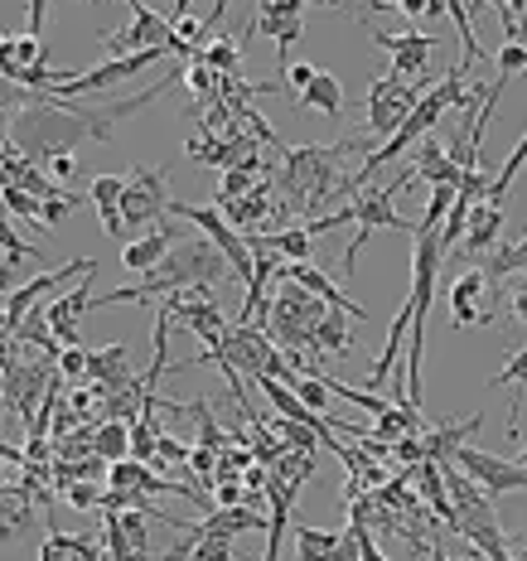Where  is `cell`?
<instances>
[{
  "mask_svg": "<svg viewBox=\"0 0 527 561\" xmlns=\"http://www.w3.org/2000/svg\"><path fill=\"white\" fill-rule=\"evenodd\" d=\"M358 140L344 136L334 146H280V170H276V190H280V208L276 224L290 228L286 218L296 214H314V208L334 204V198L348 194V174L344 160Z\"/></svg>",
  "mask_w": 527,
  "mask_h": 561,
  "instance_id": "1",
  "label": "cell"
},
{
  "mask_svg": "<svg viewBox=\"0 0 527 561\" xmlns=\"http://www.w3.org/2000/svg\"><path fill=\"white\" fill-rule=\"evenodd\" d=\"M228 272H232V262L222 256V248L214 238H180L165 262H160L156 272H146L140 286H122V290H107V296H92V310L122 306V300H131V306H156V300H165L184 286H198V280H214L218 286Z\"/></svg>",
  "mask_w": 527,
  "mask_h": 561,
  "instance_id": "2",
  "label": "cell"
},
{
  "mask_svg": "<svg viewBox=\"0 0 527 561\" xmlns=\"http://www.w3.org/2000/svg\"><path fill=\"white\" fill-rule=\"evenodd\" d=\"M465 73H470V68H450V73H445L440 83H431V88H426V98L416 102V112L406 116L402 131H397V136L388 140V146L368 150V156H363V165H358L354 174H348V194H358L363 184H368L382 165H392L397 156H406L412 146H421V140L431 136V126H436L450 107H465V102H470V83H465Z\"/></svg>",
  "mask_w": 527,
  "mask_h": 561,
  "instance_id": "3",
  "label": "cell"
},
{
  "mask_svg": "<svg viewBox=\"0 0 527 561\" xmlns=\"http://www.w3.org/2000/svg\"><path fill=\"white\" fill-rule=\"evenodd\" d=\"M450 262L440 242V228H416L412 242V354H406V407H421V358H426V314H431V296H436V276Z\"/></svg>",
  "mask_w": 527,
  "mask_h": 561,
  "instance_id": "4",
  "label": "cell"
},
{
  "mask_svg": "<svg viewBox=\"0 0 527 561\" xmlns=\"http://www.w3.org/2000/svg\"><path fill=\"white\" fill-rule=\"evenodd\" d=\"M330 310H334L330 300H320L314 290L300 286V280H290V286H280L272 296L262 320H266V330H272V339H280L286 354H314V324Z\"/></svg>",
  "mask_w": 527,
  "mask_h": 561,
  "instance_id": "5",
  "label": "cell"
},
{
  "mask_svg": "<svg viewBox=\"0 0 527 561\" xmlns=\"http://www.w3.org/2000/svg\"><path fill=\"white\" fill-rule=\"evenodd\" d=\"M412 180H416V174L406 170V174H397V180L378 184V190L354 194V238H348V248H344V276H354V272H358V252H363V242H368L378 228L412 232V238H416V228H421V224H406V218L397 214V204H392V198H402V190H406Z\"/></svg>",
  "mask_w": 527,
  "mask_h": 561,
  "instance_id": "6",
  "label": "cell"
},
{
  "mask_svg": "<svg viewBox=\"0 0 527 561\" xmlns=\"http://www.w3.org/2000/svg\"><path fill=\"white\" fill-rule=\"evenodd\" d=\"M426 88L431 83H406V78H392V73L373 78L368 83V126H363V136L388 146V140L406 126V116L416 112V102L426 98Z\"/></svg>",
  "mask_w": 527,
  "mask_h": 561,
  "instance_id": "7",
  "label": "cell"
},
{
  "mask_svg": "<svg viewBox=\"0 0 527 561\" xmlns=\"http://www.w3.org/2000/svg\"><path fill=\"white\" fill-rule=\"evenodd\" d=\"M126 5H131V25L102 34V49L112 58L140 54V49H170L174 54V20L160 15V10H150L146 0H126Z\"/></svg>",
  "mask_w": 527,
  "mask_h": 561,
  "instance_id": "8",
  "label": "cell"
},
{
  "mask_svg": "<svg viewBox=\"0 0 527 561\" xmlns=\"http://www.w3.org/2000/svg\"><path fill=\"white\" fill-rule=\"evenodd\" d=\"M170 214H180V218H190V224L204 228V238H214L222 256L232 262V272L242 276V286H252V272H256V252L248 248V238H242L238 228L222 218V208H208V204H174L170 198Z\"/></svg>",
  "mask_w": 527,
  "mask_h": 561,
  "instance_id": "9",
  "label": "cell"
},
{
  "mask_svg": "<svg viewBox=\"0 0 527 561\" xmlns=\"http://www.w3.org/2000/svg\"><path fill=\"white\" fill-rule=\"evenodd\" d=\"M306 10H310V0H256V15H252L248 34H242V49H248L256 34H266L280 54V68H286L290 44H296L300 30H306Z\"/></svg>",
  "mask_w": 527,
  "mask_h": 561,
  "instance_id": "10",
  "label": "cell"
},
{
  "mask_svg": "<svg viewBox=\"0 0 527 561\" xmlns=\"http://www.w3.org/2000/svg\"><path fill=\"white\" fill-rule=\"evenodd\" d=\"M73 276H98V262L92 256H73V262H64V266H54V272H44V276H34L25 280V286H15V290H5V339L20 330V324L30 320V310H34V300H44V296H54L64 280H73Z\"/></svg>",
  "mask_w": 527,
  "mask_h": 561,
  "instance_id": "11",
  "label": "cell"
},
{
  "mask_svg": "<svg viewBox=\"0 0 527 561\" xmlns=\"http://www.w3.org/2000/svg\"><path fill=\"white\" fill-rule=\"evenodd\" d=\"M165 214H170V174L160 165H140L131 180H126V198H122L126 228H150Z\"/></svg>",
  "mask_w": 527,
  "mask_h": 561,
  "instance_id": "12",
  "label": "cell"
},
{
  "mask_svg": "<svg viewBox=\"0 0 527 561\" xmlns=\"http://www.w3.org/2000/svg\"><path fill=\"white\" fill-rule=\"evenodd\" d=\"M368 39L378 44V49H388V58H392L388 73H392V78H426L431 58H436V49H440L436 34H421V30L382 34V30H373V25H368Z\"/></svg>",
  "mask_w": 527,
  "mask_h": 561,
  "instance_id": "13",
  "label": "cell"
},
{
  "mask_svg": "<svg viewBox=\"0 0 527 561\" xmlns=\"http://www.w3.org/2000/svg\"><path fill=\"white\" fill-rule=\"evenodd\" d=\"M455 465L470 479H479L489 494H513V489L527 494V465H518V460H499V455H489L479 446H460L455 450Z\"/></svg>",
  "mask_w": 527,
  "mask_h": 561,
  "instance_id": "14",
  "label": "cell"
},
{
  "mask_svg": "<svg viewBox=\"0 0 527 561\" xmlns=\"http://www.w3.org/2000/svg\"><path fill=\"white\" fill-rule=\"evenodd\" d=\"M489 286H494V280L484 276V266L455 276V286H450V314H455V324H460V330H465V324H494V310H484Z\"/></svg>",
  "mask_w": 527,
  "mask_h": 561,
  "instance_id": "15",
  "label": "cell"
},
{
  "mask_svg": "<svg viewBox=\"0 0 527 561\" xmlns=\"http://www.w3.org/2000/svg\"><path fill=\"white\" fill-rule=\"evenodd\" d=\"M88 310H92V276L78 280V286L68 290L64 300H54V306L44 310V320H49V330L58 334V344H64V348L78 344V324H83Z\"/></svg>",
  "mask_w": 527,
  "mask_h": 561,
  "instance_id": "16",
  "label": "cell"
},
{
  "mask_svg": "<svg viewBox=\"0 0 527 561\" xmlns=\"http://www.w3.org/2000/svg\"><path fill=\"white\" fill-rule=\"evenodd\" d=\"M180 238H184L180 228H150V232H140L136 242H122V266H126V272H140V276L156 272V266L165 262L170 248Z\"/></svg>",
  "mask_w": 527,
  "mask_h": 561,
  "instance_id": "17",
  "label": "cell"
},
{
  "mask_svg": "<svg viewBox=\"0 0 527 561\" xmlns=\"http://www.w3.org/2000/svg\"><path fill=\"white\" fill-rule=\"evenodd\" d=\"M88 198H92V208H98V218H102V228H107V238L126 242V218H122L126 180H122V174H98V180L88 184Z\"/></svg>",
  "mask_w": 527,
  "mask_h": 561,
  "instance_id": "18",
  "label": "cell"
},
{
  "mask_svg": "<svg viewBox=\"0 0 527 561\" xmlns=\"http://www.w3.org/2000/svg\"><path fill=\"white\" fill-rule=\"evenodd\" d=\"M286 280H300V286L314 290V296H320V300H330L334 310H344L348 320H358V330H363V324H368V310H363L358 300H348L344 290H339L334 280L320 272V266H310V262H290V266H286Z\"/></svg>",
  "mask_w": 527,
  "mask_h": 561,
  "instance_id": "19",
  "label": "cell"
},
{
  "mask_svg": "<svg viewBox=\"0 0 527 561\" xmlns=\"http://www.w3.org/2000/svg\"><path fill=\"white\" fill-rule=\"evenodd\" d=\"M412 174H416V180H426L431 190H436V184H460V180H465V170L455 165V156L440 146L436 136H426V140L416 146V156H412Z\"/></svg>",
  "mask_w": 527,
  "mask_h": 561,
  "instance_id": "20",
  "label": "cell"
},
{
  "mask_svg": "<svg viewBox=\"0 0 527 561\" xmlns=\"http://www.w3.org/2000/svg\"><path fill=\"white\" fill-rule=\"evenodd\" d=\"M479 426H484V412H474V416L455 421V426H450V421H440V426H431L426 436H421V440H426V460H436V465L455 460V450H460V446H470V436H474Z\"/></svg>",
  "mask_w": 527,
  "mask_h": 561,
  "instance_id": "21",
  "label": "cell"
},
{
  "mask_svg": "<svg viewBox=\"0 0 527 561\" xmlns=\"http://www.w3.org/2000/svg\"><path fill=\"white\" fill-rule=\"evenodd\" d=\"M499 232H503V204H489L479 198L474 214H470V228H465V256H484L499 248Z\"/></svg>",
  "mask_w": 527,
  "mask_h": 561,
  "instance_id": "22",
  "label": "cell"
},
{
  "mask_svg": "<svg viewBox=\"0 0 527 561\" xmlns=\"http://www.w3.org/2000/svg\"><path fill=\"white\" fill-rule=\"evenodd\" d=\"M107 552H102L98 542H92L88 533H64L49 523V537H44L39 547V561H102Z\"/></svg>",
  "mask_w": 527,
  "mask_h": 561,
  "instance_id": "23",
  "label": "cell"
},
{
  "mask_svg": "<svg viewBox=\"0 0 527 561\" xmlns=\"http://www.w3.org/2000/svg\"><path fill=\"white\" fill-rule=\"evenodd\" d=\"M232 557L238 552H232L228 533H198V537L184 533V542L165 552V561H232Z\"/></svg>",
  "mask_w": 527,
  "mask_h": 561,
  "instance_id": "24",
  "label": "cell"
},
{
  "mask_svg": "<svg viewBox=\"0 0 527 561\" xmlns=\"http://www.w3.org/2000/svg\"><path fill=\"white\" fill-rule=\"evenodd\" d=\"M296 107H310V112H320V116H339L344 112V88H339V78L334 73H314V83L296 98Z\"/></svg>",
  "mask_w": 527,
  "mask_h": 561,
  "instance_id": "25",
  "label": "cell"
},
{
  "mask_svg": "<svg viewBox=\"0 0 527 561\" xmlns=\"http://www.w3.org/2000/svg\"><path fill=\"white\" fill-rule=\"evenodd\" d=\"M92 450L112 465L126 460V455H131V421H102V426L92 431Z\"/></svg>",
  "mask_w": 527,
  "mask_h": 561,
  "instance_id": "26",
  "label": "cell"
},
{
  "mask_svg": "<svg viewBox=\"0 0 527 561\" xmlns=\"http://www.w3.org/2000/svg\"><path fill=\"white\" fill-rule=\"evenodd\" d=\"M344 533H324V528H296V557L300 561H334Z\"/></svg>",
  "mask_w": 527,
  "mask_h": 561,
  "instance_id": "27",
  "label": "cell"
},
{
  "mask_svg": "<svg viewBox=\"0 0 527 561\" xmlns=\"http://www.w3.org/2000/svg\"><path fill=\"white\" fill-rule=\"evenodd\" d=\"M484 276L489 280H503V276H527V238L508 242V248H494L484 262Z\"/></svg>",
  "mask_w": 527,
  "mask_h": 561,
  "instance_id": "28",
  "label": "cell"
},
{
  "mask_svg": "<svg viewBox=\"0 0 527 561\" xmlns=\"http://www.w3.org/2000/svg\"><path fill=\"white\" fill-rule=\"evenodd\" d=\"M314 354H348V314L330 310L314 324Z\"/></svg>",
  "mask_w": 527,
  "mask_h": 561,
  "instance_id": "29",
  "label": "cell"
},
{
  "mask_svg": "<svg viewBox=\"0 0 527 561\" xmlns=\"http://www.w3.org/2000/svg\"><path fill=\"white\" fill-rule=\"evenodd\" d=\"M5 218H20V224H30V228H44V198H34L25 194L20 184H5Z\"/></svg>",
  "mask_w": 527,
  "mask_h": 561,
  "instance_id": "30",
  "label": "cell"
},
{
  "mask_svg": "<svg viewBox=\"0 0 527 561\" xmlns=\"http://www.w3.org/2000/svg\"><path fill=\"white\" fill-rule=\"evenodd\" d=\"M49 49L39 44V34H5V64H20V68H39Z\"/></svg>",
  "mask_w": 527,
  "mask_h": 561,
  "instance_id": "31",
  "label": "cell"
},
{
  "mask_svg": "<svg viewBox=\"0 0 527 561\" xmlns=\"http://www.w3.org/2000/svg\"><path fill=\"white\" fill-rule=\"evenodd\" d=\"M218 78H222V73H214L204 58H194V64L184 68V92H190V98H198V102L208 107V102H218Z\"/></svg>",
  "mask_w": 527,
  "mask_h": 561,
  "instance_id": "32",
  "label": "cell"
},
{
  "mask_svg": "<svg viewBox=\"0 0 527 561\" xmlns=\"http://www.w3.org/2000/svg\"><path fill=\"white\" fill-rule=\"evenodd\" d=\"M242 39H208L204 44V64L214 68V73H238L242 68Z\"/></svg>",
  "mask_w": 527,
  "mask_h": 561,
  "instance_id": "33",
  "label": "cell"
},
{
  "mask_svg": "<svg viewBox=\"0 0 527 561\" xmlns=\"http://www.w3.org/2000/svg\"><path fill=\"white\" fill-rule=\"evenodd\" d=\"M64 494H68V504H73L78 513H88V508H98V513H102V499H107L98 484H92V479H78V484H68Z\"/></svg>",
  "mask_w": 527,
  "mask_h": 561,
  "instance_id": "34",
  "label": "cell"
},
{
  "mask_svg": "<svg viewBox=\"0 0 527 561\" xmlns=\"http://www.w3.org/2000/svg\"><path fill=\"white\" fill-rule=\"evenodd\" d=\"M513 73H527V44L523 39H508L499 49V78H513Z\"/></svg>",
  "mask_w": 527,
  "mask_h": 561,
  "instance_id": "35",
  "label": "cell"
},
{
  "mask_svg": "<svg viewBox=\"0 0 527 561\" xmlns=\"http://www.w3.org/2000/svg\"><path fill=\"white\" fill-rule=\"evenodd\" d=\"M314 73H320L314 64H286V68H280V83H286L290 98H300V92L314 83Z\"/></svg>",
  "mask_w": 527,
  "mask_h": 561,
  "instance_id": "36",
  "label": "cell"
},
{
  "mask_svg": "<svg viewBox=\"0 0 527 561\" xmlns=\"http://www.w3.org/2000/svg\"><path fill=\"white\" fill-rule=\"evenodd\" d=\"M190 455H194V450L184 446L180 436H170V431L160 436V450H156V460H160V465H165V460H170V465H190Z\"/></svg>",
  "mask_w": 527,
  "mask_h": 561,
  "instance_id": "37",
  "label": "cell"
},
{
  "mask_svg": "<svg viewBox=\"0 0 527 561\" xmlns=\"http://www.w3.org/2000/svg\"><path fill=\"white\" fill-rule=\"evenodd\" d=\"M58 373L64 378H88V348H64V358H58Z\"/></svg>",
  "mask_w": 527,
  "mask_h": 561,
  "instance_id": "38",
  "label": "cell"
},
{
  "mask_svg": "<svg viewBox=\"0 0 527 561\" xmlns=\"http://www.w3.org/2000/svg\"><path fill=\"white\" fill-rule=\"evenodd\" d=\"M214 499H218V508H238L242 504V484H238V479H218Z\"/></svg>",
  "mask_w": 527,
  "mask_h": 561,
  "instance_id": "39",
  "label": "cell"
},
{
  "mask_svg": "<svg viewBox=\"0 0 527 561\" xmlns=\"http://www.w3.org/2000/svg\"><path fill=\"white\" fill-rule=\"evenodd\" d=\"M49 174H54L58 184H64V180H73V174H78V160H73V150H64V156H49Z\"/></svg>",
  "mask_w": 527,
  "mask_h": 561,
  "instance_id": "40",
  "label": "cell"
},
{
  "mask_svg": "<svg viewBox=\"0 0 527 561\" xmlns=\"http://www.w3.org/2000/svg\"><path fill=\"white\" fill-rule=\"evenodd\" d=\"M397 10L406 20H426V15H436V0H397Z\"/></svg>",
  "mask_w": 527,
  "mask_h": 561,
  "instance_id": "41",
  "label": "cell"
},
{
  "mask_svg": "<svg viewBox=\"0 0 527 561\" xmlns=\"http://www.w3.org/2000/svg\"><path fill=\"white\" fill-rule=\"evenodd\" d=\"M363 561H388V557H382V547H378V537H373L368 523H363Z\"/></svg>",
  "mask_w": 527,
  "mask_h": 561,
  "instance_id": "42",
  "label": "cell"
},
{
  "mask_svg": "<svg viewBox=\"0 0 527 561\" xmlns=\"http://www.w3.org/2000/svg\"><path fill=\"white\" fill-rule=\"evenodd\" d=\"M44 15H49V0H30V34L44 30Z\"/></svg>",
  "mask_w": 527,
  "mask_h": 561,
  "instance_id": "43",
  "label": "cell"
},
{
  "mask_svg": "<svg viewBox=\"0 0 527 561\" xmlns=\"http://www.w3.org/2000/svg\"><path fill=\"white\" fill-rule=\"evenodd\" d=\"M363 10H368V15H378V10H397V0H363Z\"/></svg>",
  "mask_w": 527,
  "mask_h": 561,
  "instance_id": "44",
  "label": "cell"
},
{
  "mask_svg": "<svg viewBox=\"0 0 527 561\" xmlns=\"http://www.w3.org/2000/svg\"><path fill=\"white\" fill-rule=\"evenodd\" d=\"M470 5H474V0H470ZM479 5H494V15H499V10L508 5V0H479Z\"/></svg>",
  "mask_w": 527,
  "mask_h": 561,
  "instance_id": "45",
  "label": "cell"
}]
</instances>
